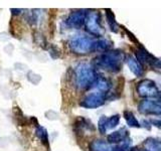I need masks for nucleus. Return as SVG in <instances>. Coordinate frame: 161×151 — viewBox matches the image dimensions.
Here are the masks:
<instances>
[{
    "mask_svg": "<svg viewBox=\"0 0 161 151\" xmlns=\"http://www.w3.org/2000/svg\"><path fill=\"white\" fill-rule=\"evenodd\" d=\"M126 54L121 49H110L99 54L94 59L96 68L104 70L109 73H119L125 62Z\"/></svg>",
    "mask_w": 161,
    "mask_h": 151,
    "instance_id": "nucleus-1",
    "label": "nucleus"
},
{
    "mask_svg": "<svg viewBox=\"0 0 161 151\" xmlns=\"http://www.w3.org/2000/svg\"><path fill=\"white\" fill-rule=\"evenodd\" d=\"M75 85L80 90L90 89L97 78L96 70L93 64L88 63H80L74 70Z\"/></svg>",
    "mask_w": 161,
    "mask_h": 151,
    "instance_id": "nucleus-2",
    "label": "nucleus"
},
{
    "mask_svg": "<svg viewBox=\"0 0 161 151\" xmlns=\"http://www.w3.org/2000/svg\"><path fill=\"white\" fill-rule=\"evenodd\" d=\"M95 38L86 34H77L69 42V50L75 54L85 55L94 53Z\"/></svg>",
    "mask_w": 161,
    "mask_h": 151,
    "instance_id": "nucleus-3",
    "label": "nucleus"
},
{
    "mask_svg": "<svg viewBox=\"0 0 161 151\" xmlns=\"http://www.w3.org/2000/svg\"><path fill=\"white\" fill-rule=\"evenodd\" d=\"M84 25L86 30L96 37L102 36L104 33V29L102 26V17H101V13L99 11L87 12Z\"/></svg>",
    "mask_w": 161,
    "mask_h": 151,
    "instance_id": "nucleus-4",
    "label": "nucleus"
},
{
    "mask_svg": "<svg viewBox=\"0 0 161 151\" xmlns=\"http://www.w3.org/2000/svg\"><path fill=\"white\" fill-rule=\"evenodd\" d=\"M136 91L140 97L144 99H158L160 95L159 88L154 81L150 79H144L137 84Z\"/></svg>",
    "mask_w": 161,
    "mask_h": 151,
    "instance_id": "nucleus-5",
    "label": "nucleus"
},
{
    "mask_svg": "<svg viewBox=\"0 0 161 151\" xmlns=\"http://www.w3.org/2000/svg\"><path fill=\"white\" fill-rule=\"evenodd\" d=\"M106 95L97 93V92H91L88 95L80 100V106L86 109H95L103 106L106 102Z\"/></svg>",
    "mask_w": 161,
    "mask_h": 151,
    "instance_id": "nucleus-6",
    "label": "nucleus"
},
{
    "mask_svg": "<svg viewBox=\"0 0 161 151\" xmlns=\"http://www.w3.org/2000/svg\"><path fill=\"white\" fill-rule=\"evenodd\" d=\"M135 55H136V59L142 64H149L151 67L159 69L160 68V60L159 59L155 58L153 54H151L147 49H146L144 47H142L141 44H138V48L135 50Z\"/></svg>",
    "mask_w": 161,
    "mask_h": 151,
    "instance_id": "nucleus-7",
    "label": "nucleus"
},
{
    "mask_svg": "<svg viewBox=\"0 0 161 151\" xmlns=\"http://www.w3.org/2000/svg\"><path fill=\"white\" fill-rule=\"evenodd\" d=\"M138 110L143 115H156L161 113V105L159 99H143L138 105Z\"/></svg>",
    "mask_w": 161,
    "mask_h": 151,
    "instance_id": "nucleus-8",
    "label": "nucleus"
},
{
    "mask_svg": "<svg viewBox=\"0 0 161 151\" xmlns=\"http://www.w3.org/2000/svg\"><path fill=\"white\" fill-rule=\"evenodd\" d=\"M86 15H87V12H86L85 10H77V11L70 12L67 18L68 26L70 28H75V29L82 28L85 24Z\"/></svg>",
    "mask_w": 161,
    "mask_h": 151,
    "instance_id": "nucleus-9",
    "label": "nucleus"
},
{
    "mask_svg": "<svg viewBox=\"0 0 161 151\" xmlns=\"http://www.w3.org/2000/svg\"><path fill=\"white\" fill-rule=\"evenodd\" d=\"M129 137V131L127 128H120L118 130L114 131V132L110 133L107 136V142L109 144H120L124 142L125 140H127Z\"/></svg>",
    "mask_w": 161,
    "mask_h": 151,
    "instance_id": "nucleus-10",
    "label": "nucleus"
},
{
    "mask_svg": "<svg viewBox=\"0 0 161 151\" xmlns=\"http://www.w3.org/2000/svg\"><path fill=\"white\" fill-rule=\"evenodd\" d=\"M111 89V82L104 77H97L93 85L90 87V90H93V92L101 93L107 95Z\"/></svg>",
    "mask_w": 161,
    "mask_h": 151,
    "instance_id": "nucleus-11",
    "label": "nucleus"
},
{
    "mask_svg": "<svg viewBox=\"0 0 161 151\" xmlns=\"http://www.w3.org/2000/svg\"><path fill=\"white\" fill-rule=\"evenodd\" d=\"M125 60L127 62L128 68L130 69L131 72L133 73L134 76H136V77H142V76L144 75L143 64H141L134 57H132V55L126 57Z\"/></svg>",
    "mask_w": 161,
    "mask_h": 151,
    "instance_id": "nucleus-12",
    "label": "nucleus"
},
{
    "mask_svg": "<svg viewBox=\"0 0 161 151\" xmlns=\"http://www.w3.org/2000/svg\"><path fill=\"white\" fill-rule=\"evenodd\" d=\"M113 146L107 141L95 139L90 143V151H112Z\"/></svg>",
    "mask_w": 161,
    "mask_h": 151,
    "instance_id": "nucleus-13",
    "label": "nucleus"
},
{
    "mask_svg": "<svg viewBox=\"0 0 161 151\" xmlns=\"http://www.w3.org/2000/svg\"><path fill=\"white\" fill-rule=\"evenodd\" d=\"M113 42L108 38L104 37H98L95 38V43H94V52H107L110 50L112 48Z\"/></svg>",
    "mask_w": 161,
    "mask_h": 151,
    "instance_id": "nucleus-14",
    "label": "nucleus"
},
{
    "mask_svg": "<svg viewBox=\"0 0 161 151\" xmlns=\"http://www.w3.org/2000/svg\"><path fill=\"white\" fill-rule=\"evenodd\" d=\"M105 11H106V19H107V23L109 25L111 31L117 33L119 31V24L116 21L114 13L112 12L111 9H106Z\"/></svg>",
    "mask_w": 161,
    "mask_h": 151,
    "instance_id": "nucleus-15",
    "label": "nucleus"
},
{
    "mask_svg": "<svg viewBox=\"0 0 161 151\" xmlns=\"http://www.w3.org/2000/svg\"><path fill=\"white\" fill-rule=\"evenodd\" d=\"M144 148L146 151H161V144L160 141L156 138L149 137L144 141Z\"/></svg>",
    "mask_w": 161,
    "mask_h": 151,
    "instance_id": "nucleus-16",
    "label": "nucleus"
},
{
    "mask_svg": "<svg viewBox=\"0 0 161 151\" xmlns=\"http://www.w3.org/2000/svg\"><path fill=\"white\" fill-rule=\"evenodd\" d=\"M123 117L125 118L126 122H127V125L129 127H133V128H139L141 127V124L139 123V121L137 120V118L135 117V115L131 112L129 110H125L123 113Z\"/></svg>",
    "mask_w": 161,
    "mask_h": 151,
    "instance_id": "nucleus-17",
    "label": "nucleus"
},
{
    "mask_svg": "<svg viewBox=\"0 0 161 151\" xmlns=\"http://www.w3.org/2000/svg\"><path fill=\"white\" fill-rule=\"evenodd\" d=\"M35 134L45 146H48V133L47 129L42 127V126H38V127H36V130H35Z\"/></svg>",
    "mask_w": 161,
    "mask_h": 151,
    "instance_id": "nucleus-18",
    "label": "nucleus"
},
{
    "mask_svg": "<svg viewBox=\"0 0 161 151\" xmlns=\"http://www.w3.org/2000/svg\"><path fill=\"white\" fill-rule=\"evenodd\" d=\"M119 123H120V115L116 114L111 116L110 118H107V130L117 127Z\"/></svg>",
    "mask_w": 161,
    "mask_h": 151,
    "instance_id": "nucleus-19",
    "label": "nucleus"
},
{
    "mask_svg": "<svg viewBox=\"0 0 161 151\" xmlns=\"http://www.w3.org/2000/svg\"><path fill=\"white\" fill-rule=\"evenodd\" d=\"M131 149V141L130 139L125 140L124 142L120 143L116 146H113V150L112 151H130Z\"/></svg>",
    "mask_w": 161,
    "mask_h": 151,
    "instance_id": "nucleus-20",
    "label": "nucleus"
},
{
    "mask_svg": "<svg viewBox=\"0 0 161 151\" xmlns=\"http://www.w3.org/2000/svg\"><path fill=\"white\" fill-rule=\"evenodd\" d=\"M107 116H102L98 122V130L101 134H105L107 132Z\"/></svg>",
    "mask_w": 161,
    "mask_h": 151,
    "instance_id": "nucleus-21",
    "label": "nucleus"
},
{
    "mask_svg": "<svg viewBox=\"0 0 161 151\" xmlns=\"http://www.w3.org/2000/svg\"><path fill=\"white\" fill-rule=\"evenodd\" d=\"M125 31H126V33L128 34V37H129V38H130L131 40H132V42H136V43H138V40H137V39H136V38L134 37V35H133L132 33H131L130 31H128L127 29H125Z\"/></svg>",
    "mask_w": 161,
    "mask_h": 151,
    "instance_id": "nucleus-22",
    "label": "nucleus"
},
{
    "mask_svg": "<svg viewBox=\"0 0 161 151\" xmlns=\"http://www.w3.org/2000/svg\"><path fill=\"white\" fill-rule=\"evenodd\" d=\"M130 151H141V150L139 148H137V147H134V148H131Z\"/></svg>",
    "mask_w": 161,
    "mask_h": 151,
    "instance_id": "nucleus-23",
    "label": "nucleus"
}]
</instances>
